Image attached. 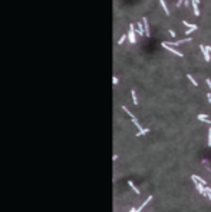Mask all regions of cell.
Segmentation results:
<instances>
[{
	"label": "cell",
	"mask_w": 211,
	"mask_h": 212,
	"mask_svg": "<svg viewBox=\"0 0 211 212\" xmlns=\"http://www.w3.org/2000/svg\"><path fill=\"white\" fill-rule=\"evenodd\" d=\"M170 35H171L172 37H175V32H174V30H170Z\"/></svg>",
	"instance_id": "obj_22"
},
{
	"label": "cell",
	"mask_w": 211,
	"mask_h": 212,
	"mask_svg": "<svg viewBox=\"0 0 211 212\" xmlns=\"http://www.w3.org/2000/svg\"><path fill=\"white\" fill-rule=\"evenodd\" d=\"M191 179L194 181V184H195V188H197V191H198L201 195H205V185L204 184H201V182H198V181L195 179L194 176H191Z\"/></svg>",
	"instance_id": "obj_2"
},
{
	"label": "cell",
	"mask_w": 211,
	"mask_h": 212,
	"mask_svg": "<svg viewBox=\"0 0 211 212\" xmlns=\"http://www.w3.org/2000/svg\"><path fill=\"white\" fill-rule=\"evenodd\" d=\"M200 49H201V52H203V55H204V59L207 60V62H210L211 60V57H210V52H208V49H207V46H200Z\"/></svg>",
	"instance_id": "obj_4"
},
{
	"label": "cell",
	"mask_w": 211,
	"mask_h": 212,
	"mask_svg": "<svg viewBox=\"0 0 211 212\" xmlns=\"http://www.w3.org/2000/svg\"><path fill=\"white\" fill-rule=\"evenodd\" d=\"M129 212H138V211H136V208H132V209H129Z\"/></svg>",
	"instance_id": "obj_24"
},
{
	"label": "cell",
	"mask_w": 211,
	"mask_h": 212,
	"mask_svg": "<svg viewBox=\"0 0 211 212\" xmlns=\"http://www.w3.org/2000/svg\"><path fill=\"white\" fill-rule=\"evenodd\" d=\"M142 24H144V30H145V36H149V26H148L147 17H144L142 19Z\"/></svg>",
	"instance_id": "obj_5"
},
{
	"label": "cell",
	"mask_w": 211,
	"mask_h": 212,
	"mask_svg": "<svg viewBox=\"0 0 211 212\" xmlns=\"http://www.w3.org/2000/svg\"><path fill=\"white\" fill-rule=\"evenodd\" d=\"M187 79L190 80V82H191V83L194 85V86H198V83H197V82H195V79H194V77L191 76V75H187Z\"/></svg>",
	"instance_id": "obj_12"
},
{
	"label": "cell",
	"mask_w": 211,
	"mask_h": 212,
	"mask_svg": "<svg viewBox=\"0 0 211 212\" xmlns=\"http://www.w3.org/2000/svg\"><path fill=\"white\" fill-rule=\"evenodd\" d=\"M159 3H161V6H162V9H164V12H165V14H170V10H168V7H167V4H165V2H164V0H159Z\"/></svg>",
	"instance_id": "obj_9"
},
{
	"label": "cell",
	"mask_w": 211,
	"mask_h": 212,
	"mask_svg": "<svg viewBox=\"0 0 211 212\" xmlns=\"http://www.w3.org/2000/svg\"><path fill=\"white\" fill-rule=\"evenodd\" d=\"M122 109H123V110H125V112L128 113V115H129V118H131V119H132V118H135V115H134V113H132V112H129V109H128L126 106H122Z\"/></svg>",
	"instance_id": "obj_13"
},
{
	"label": "cell",
	"mask_w": 211,
	"mask_h": 212,
	"mask_svg": "<svg viewBox=\"0 0 211 212\" xmlns=\"http://www.w3.org/2000/svg\"><path fill=\"white\" fill-rule=\"evenodd\" d=\"M161 46H162L164 49H167L168 52H171V53H174V55H177L178 57H182V56H184L182 53H181V52H178V50H175V49L172 47V46H170V44H168L167 42H162V43H161Z\"/></svg>",
	"instance_id": "obj_1"
},
{
	"label": "cell",
	"mask_w": 211,
	"mask_h": 212,
	"mask_svg": "<svg viewBox=\"0 0 211 212\" xmlns=\"http://www.w3.org/2000/svg\"><path fill=\"white\" fill-rule=\"evenodd\" d=\"M126 37H128V36H125V35H123V36H122V37H121V39H119V40H118V44H122V43H123V40L126 39Z\"/></svg>",
	"instance_id": "obj_18"
},
{
	"label": "cell",
	"mask_w": 211,
	"mask_h": 212,
	"mask_svg": "<svg viewBox=\"0 0 211 212\" xmlns=\"http://www.w3.org/2000/svg\"><path fill=\"white\" fill-rule=\"evenodd\" d=\"M114 85H118V79H116L115 76H114Z\"/></svg>",
	"instance_id": "obj_23"
},
{
	"label": "cell",
	"mask_w": 211,
	"mask_h": 212,
	"mask_svg": "<svg viewBox=\"0 0 211 212\" xmlns=\"http://www.w3.org/2000/svg\"><path fill=\"white\" fill-rule=\"evenodd\" d=\"M151 201H152V196H148V198H147V201H145V202H144V204L141 205V208H136V211H138V212H141L144 208H145V206H147L148 204H149V202H151Z\"/></svg>",
	"instance_id": "obj_7"
},
{
	"label": "cell",
	"mask_w": 211,
	"mask_h": 212,
	"mask_svg": "<svg viewBox=\"0 0 211 212\" xmlns=\"http://www.w3.org/2000/svg\"><path fill=\"white\" fill-rule=\"evenodd\" d=\"M197 118H198V120H201V122H205V123H211V120L208 119V116H207V115H204V113H200Z\"/></svg>",
	"instance_id": "obj_6"
},
{
	"label": "cell",
	"mask_w": 211,
	"mask_h": 212,
	"mask_svg": "<svg viewBox=\"0 0 211 212\" xmlns=\"http://www.w3.org/2000/svg\"><path fill=\"white\" fill-rule=\"evenodd\" d=\"M192 176H194V178H195L197 181H198V182H201V184H204V185L207 184V182H205V181H204L203 178H200V176H197V175H192Z\"/></svg>",
	"instance_id": "obj_16"
},
{
	"label": "cell",
	"mask_w": 211,
	"mask_h": 212,
	"mask_svg": "<svg viewBox=\"0 0 211 212\" xmlns=\"http://www.w3.org/2000/svg\"><path fill=\"white\" fill-rule=\"evenodd\" d=\"M182 23L185 24V26H187L188 29H195V30H197V29H198V26H197V24H194V23H188L187 20H184Z\"/></svg>",
	"instance_id": "obj_8"
},
{
	"label": "cell",
	"mask_w": 211,
	"mask_h": 212,
	"mask_svg": "<svg viewBox=\"0 0 211 212\" xmlns=\"http://www.w3.org/2000/svg\"><path fill=\"white\" fill-rule=\"evenodd\" d=\"M205 195L210 198V201H211V188L210 186H205Z\"/></svg>",
	"instance_id": "obj_15"
},
{
	"label": "cell",
	"mask_w": 211,
	"mask_h": 212,
	"mask_svg": "<svg viewBox=\"0 0 211 212\" xmlns=\"http://www.w3.org/2000/svg\"><path fill=\"white\" fill-rule=\"evenodd\" d=\"M207 99H208V102H210V103H211V93H210V92L207 93Z\"/></svg>",
	"instance_id": "obj_21"
},
{
	"label": "cell",
	"mask_w": 211,
	"mask_h": 212,
	"mask_svg": "<svg viewBox=\"0 0 211 212\" xmlns=\"http://www.w3.org/2000/svg\"><path fill=\"white\" fill-rule=\"evenodd\" d=\"M128 39L131 43H135L136 37H135V24H129V33H128Z\"/></svg>",
	"instance_id": "obj_3"
},
{
	"label": "cell",
	"mask_w": 211,
	"mask_h": 212,
	"mask_svg": "<svg viewBox=\"0 0 211 212\" xmlns=\"http://www.w3.org/2000/svg\"><path fill=\"white\" fill-rule=\"evenodd\" d=\"M128 185H129V186H131V188L134 189V191H135L136 193H141V192H139V189H138V188L135 186V185H134V182H132V181H128Z\"/></svg>",
	"instance_id": "obj_10"
},
{
	"label": "cell",
	"mask_w": 211,
	"mask_h": 212,
	"mask_svg": "<svg viewBox=\"0 0 211 212\" xmlns=\"http://www.w3.org/2000/svg\"><path fill=\"white\" fill-rule=\"evenodd\" d=\"M148 132H149V129H141V131H139V132H138V133H136V136H142V135H145V133H148Z\"/></svg>",
	"instance_id": "obj_14"
},
{
	"label": "cell",
	"mask_w": 211,
	"mask_h": 212,
	"mask_svg": "<svg viewBox=\"0 0 211 212\" xmlns=\"http://www.w3.org/2000/svg\"><path fill=\"white\" fill-rule=\"evenodd\" d=\"M192 32H195V29H187V32L185 33H187V36H188V35H191Z\"/></svg>",
	"instance_id": "obj_19"
},
{
	"label": "cell",
	"mask_w": 211,
	"mask_h": 212,
	"mask_svg": "<svg viewBox=\"0 0 211 212\" xmlns=\"http://www.w3.org/2000/svg\"><path fill=\"white\" fill-rule=\"evenodd\" d=\"M207 49H208V52H210V53H211V47H207Z\"/></svg>",
	"instance_id": "obj_25"
},
{
	"label": "cell",
	"mask_w": 211,
	"mask_h": 212,
	"mask_svg": "<svg viewBox=\"0 0 211 212\" xmlns=\"http://www.w3.org/2000/svg\"><path fill=\"white\" fill-rule=\"evenodd\" d=\"M208 146L211 148V128H210V131H208Z\"/></svg>",
	"instance_id": "obj_17"
},
{
	"label": "cell",
	"mask_w": 211,
	"mask_h": 212,
	"mask_svg": "<svg viewBox=\"0 0 211 212\" xmlns=\"http://www.w3.org/2000/svg\"><path fill=\"white\" fill-rule=\"evenodd\" d=\"M131 95H132V102H134V105H138V97H136L135 90H132V92H131Z\"/></svg>",
	"instance_id": "obj_11"
},
{
	"label": "cell",
	"mask_w": 211,
	"mask_h": 212,
	"mask_svg": "<svg viewBox=\"0 0 211 212\" xmlns=\"http://www.w3.org/2000/svg\"><path fill=\"white\" fill-rule=\"evenodd\" d=\"M205 83L208 85V88H210V90H211V80H210V79H207V80H205Z\"/></svg>",
	"instance_id": "obj_20"
}]
</instances>
